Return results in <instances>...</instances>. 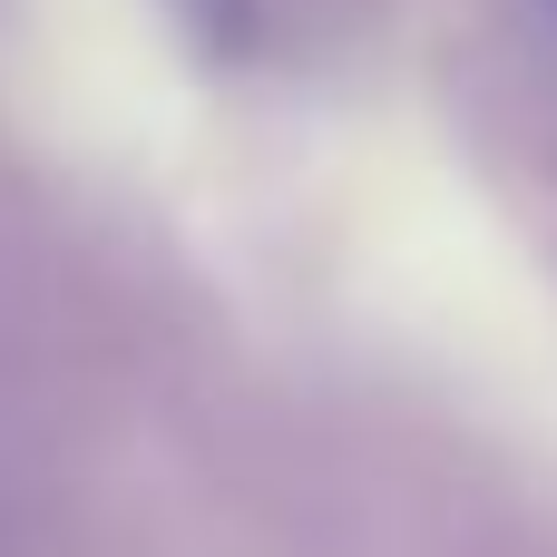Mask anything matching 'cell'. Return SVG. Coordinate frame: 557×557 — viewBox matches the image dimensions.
<instances>
[{
  "label": "cell",
  "mask_w": 557,
  "mask_h": 557,
  "mask_svg": "<svg viewBox=\"0 0 557 557\" xmlns=\"http://www.w3.org/2000/svg\"><path fill=\"white\" fill-rule=\"evenodd\" d=\"M548 10H557V0H548Z\"/></svg>",
  "instance_id": "1"
}]
</instances>
